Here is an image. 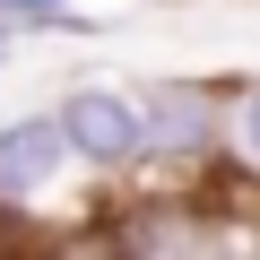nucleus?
I'll return each instance as SVG.
<instances>
[{
    "instance_id": "obj_7",
    "label": "nucleus",
    "mask_w": 260,
    "mask_h": 260,
    "mask_svg": "<svg viewBox=\"0 0 260 260\" xmlns=\"http://www.w3.org/2000/svg\"><path fill=\"white\" fill-rule=\"evenodd\" d=\"M251 9H260V0H251Z\"/></svg>"
},
{
    "instance_id": "obj_5",
    "label": "nucleus",
    "mask_w": 260,
    "mask_h": 260,
    "mask_svg": "<svg viewBox=\"0 0 260 260\" xmlns=\"http://www.w3.org/2000/svg\"><path fill=\"white\" fill-rule=\"evenodd\" d=\"M0 26L18 44H52V35H95V18L78 0H0Z\"/></svg>"
},
{
    "instance_id": "obj_4",
    "label": "nucleus",
    "mask_w": 260,
    "mask_h": 260,
    "mask_svg": "<svg viewBox=\"0 0 260 260\" xmlns=\"http://www.w3.org/2000/svg\"><path fill=\"white\" fill-rule=\"evenodd\" d=\"M225 165L260 182V78H225Z\"/></svg>"
},
{
    "instance_id": "obj_2",
    "label": "nucleus",
    "mask_w": 260,
    "mask_h": 260,
    "mask_svg": "<svg viewBox=\"0 0 260 260\" xmlns=\"http://www.w3.org/2000/svg\"><path fill=\"white\" fill-rule=\"evenodd\" d=\"M52 121H61V139H70V165L87 182H130L148 165V130H139V104H130L121 78H70L52 95Z\"/></svg>"
},
{
    "instance_id": "obj_6",
    "label": "nucleus",
    "mask_w": 260,
    "mask_h": 260,
    "mask_svg": "<svg viewBox=\"0 0 260 260\" xmlns=\"http://www.w3.org/2000/svg\"><path fill=\"white\" fill-rule=\"evenodd\" d=\"M18 52H26V44H18L9 26H0V70H18Z\"/></svg>"
},
{
    "instance_id": "obj_1",
    "label": "nucleus",
    "mask_w": 260,
    "mask_h": 260,
    "mask_svg": "<svg viewBox=\"0 0 260 260\" xmlns=\"http://www.w3.org/2000/svg\"><path fill=\"white\" fill-rule=\"evenodd\" d=\"M130 104H139V130H148V165L139 174L200 182L208 165H225V78L139 70V78H130Z\"/></svg>"
},
{
    "instance_id": "obj_3",
    "label": "nucleus",
    "mask_w": 260,
    "mask_h": 260,
    "mask_svg": "<svg viewBox=\"0 0 260 260\" xmlns=\"http://www.w3.org/2000/svg\"><path fill=\"white\" fill-rule=\"evenodd\" d=\"M70 174H78V165H70V139H61L52 104H35V113H9V121H0V208H9V217L44 208Z\"/></svg>"
}]
</instances>
